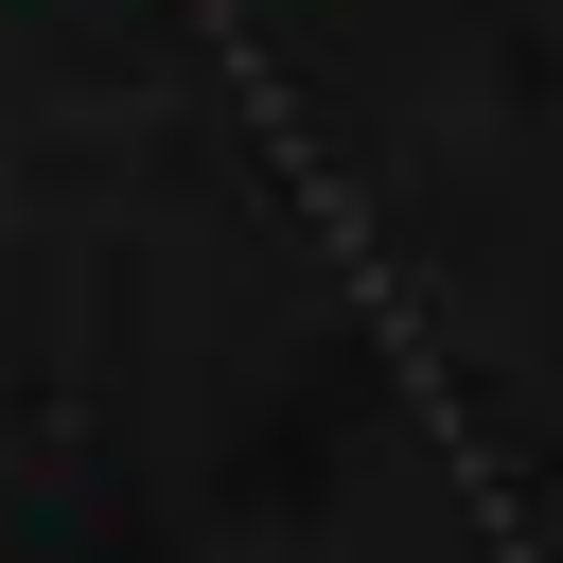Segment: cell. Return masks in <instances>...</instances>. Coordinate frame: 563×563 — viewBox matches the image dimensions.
I'll return each instance as SVG.
<instances>
[]
</instances>
